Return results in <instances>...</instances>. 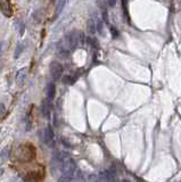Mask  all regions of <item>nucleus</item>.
<instances>
[{
    "label": "nucleus",
    "mask_w": 181,
    "mask_h": 182,
    "mask_svg": "<svg viewBox=\"0 0 181 182\" xmlns=\"http://www.w3.org/2000/svg\"><path fill=\"white\" fill-rule=\"evenodd\" d=\"M62 156H63V164H62V173H63L65 176H68V178L73 179L74 174H75V171H77V165H75V162L72 159L71 157H68V155L62 153Z\"/></svg>",
    "instance_id": "nucleus-1"
},
{
    "label": "nucleus",
    "mask_w": 181,
    "mask_h": 182,
    "mask_svg": "<svg viewBox=\"0 0 181 182\" xmlns=\"http://www.w3.org/2000/svg\"><path fill=\"white\" fill-rule=\"evenodd\" d=\"M180 182H181V181H180Z\"/></svg>",
    "instance_id": "nucleus-24"
},
{
    "label": "nucleus",
    "mask_w": 181,
    "mask_h": 182,
    "mask_svg": "<svg viewBox=\"0 0 181 182\" xmlns=\"http://www.w3.org/2000/svg\"><path fill=\"white\" fill-rule=\"evenodd\" d=\"M73 81H72V77L70 76V75H65V76H63V83L64 84H70L72 83Z\"/></svg>",
    "instance_id": "nucleus-17"
},
{
    "label": "nucleus",
    "mask_w": 181,
    "mask_h": 182,
    "mask_svg": "<svg viewBox=\"0 0 181 182\" xmlns=\"http://www.w3.org/2000/svg\"><path fill=\"white\" fill-rule=\"evenodd\" d=\"M56 96V87L54 83H49L47 85V98L49 102H51Z\"/></svg>",
    "instance_id": "nucleus-8"
},
{
    "label": "nucleus",
    "mask_w": 181,
    "mask_h": 182,
    "mask_svg": "<svg viewBox=\"0 0 181 182\" xmlns=\"http://www.w3.org/2000/svg\"><path fill=\"white\" fill-rule=\"evenodd\" d=\"M123 182H129V181H128V180H126V181H123Z\"/></svg>",
    "instance_id": "nucleus-23"
},
{
    "label": "nucleus",
    "mask_w": 181,
    "mask_h": 182,
    "mask_svg": "<svg viewBox=\"0 0 181 182\" xmlns=\"http://www.w3.org/2000/svg\"><path fill=\"white\" fill-rule=\"evenodd\" d=\"M97 31V28H96V23H95L94 20H89L87 22V32L88 34L90 35V37H94L95 33Z\"/></svg>",
    "instance_id": "nucleus-10"
},
{
    "label": "nucleus",
    "mask_w": 181,
    "mask_h": 182,
    "mask_svg": "<svg viewBox=\"0 0 181 182\" xmlns=\"http://www.w3.org/2000/svg\"><path fill=\"white\" fill-rule=\"evenodd\" d=\"M58 182H74V180L72 178H68V176L63 175V176H60L58 179Z\"/></svg>",
    "instance_id": "nucleus-16"
},
{
    "label": "nucleus",
    "mask_w": 181,
    "mask_h": 182,
    "mask_svg": "<svg viewBox=\"0 0 181 182\" xmlns=\"http://www.w3.org/2000/svg\"><path fill=\"white\" fill-rule=\"evenodd\" d=\"M43 140H45V142L47 144V146H49V147H52V146H54V131H52L50 125H47L45 128Z\"/></svg>",
    "instance_id": "nucleus-6"
},
{
    "label": "nucleus",
    "mask_w": 181,
    "mask_h": 182,
    "mask_svg": "<svg viewBox=\"0 0 181 182\" xmlns=\"http://www.w3.org/2000/svg\"><path fill=\"white\" fill-rule=\"evenodd\" d=\"M5 114H6V107L4 104H0V119L4 117Z\"/></svg>",
    "instance_id": "nucleus-18"
},
{
    "label": "nucleus",
    "mask_w": 181,
    "mask_h": 182,
    "mask_svg": "<svg viewBox=\"0 0 181 182\" xmlns=\"http://www.w3.org/2000/svg\"><path fill=\"white\" fill-rule=\"evenodd\" d=\"M8 156H9V147H5L4 149H2V151L0 153V159L1 161H6L8 158Z\"/></svg>",
    "instance_id": "nucleus-13"
},
{
    "label": "nucleus",
    "mask_w": 181,
    "mask_h": 182,
    "mask_svg": "<svg viewBox=\"0 0 181 182\" xmlns=\"http://www.w3.org/2000/svg\"><path fill=\"white\" fill-rule=\"evenodd\" d=\"M2 47H4V45H2V42H1V43H0V57L2 55Z\"/></svg>",
    "instance_id": "nucleus-21"
},
{
    "label": "nucleus",
    "mask_w": 181,
    "mask_h": 182,
    "mask_svg": "<svg viewBox=\"0 0 181 182\" xmlns=\"http://www.w3.org/2000/svg\"><path fill=\"white\" fill-rule=\"evenodd\" d=\"M28 67H23L21 70L18 71L17 74H16V82L18 84H23L26 80V76H28Z\"/></svg>",
    "instance_id": "nucleus-7"
},
{
    "label": "nucleus",
    "mask_w": 181,
    "mask_h": 182,
    "mask_svg": "<svg viewBox=\"0 0 181 182\" xmlns=\"http://www.w3.org/2000/svg\"><path fill=\"white\" fill-rule=\"evenodd\" d=\"M111 32H112L113 38H117V37H118V31L116 30V28H113V26H111Z\"/></svg>",
    "instance_id": "nucleus-19"
},
{
    "label": "nucleus",
    "mask_w": 181,
    "mask_h": 182,
    "mask_svg": "<svg viewBox=\"0 0 181 182\" xmlns=\"http://www.w3.org/2000/svg\"><path fill=\"white\" fill-rule=\"evenodd\" d=\"M106 5H107V1H106V0H97V6L100 8L101 11H107V7H106Z\"/></svg>",
    "instance_id": "nucleus-15"
},
{
    "label": "nucleus",
    "mask_w": 181,
    "mask_h": 182,
    "mask_svg": "<svg viewBox=\"0 0 181 182\" xmlns=\"http://www.w3.org/2000/svg\"><path fill=\"white\" fill-rule=\"evenodd\" d=\"M40 112H41V115L46 119H49L50 116V105H49L47 102H43L41 104V107H40Z\"/></svg>",
    "instance_id": "nucleus-9"
},
{
    "label": "nucleus",
    "mask_w": 181,
    "mask_h": 182,
    "mask_svg": "<svg viewBox=\"0 0 181 182\" xmlns=\"http://www.w3.org/2000/svg\"><path fill=\"white\" fill-rule=\"evenodd\" d=\"M2 173H4V170H2V168H0V176H1V174H2Z\"/></svg>",
    "instance_id": "nucleus-22"
},
{
    "label": "nucleus",
    "mask_w": 181,
    "mask_h": 182,
    "mask_svg": "<svg viewBox=\"0 0 181 182\" xmlns=\"http://www.w3.org/2000/svg\"><path fill=\"white\" fill-rule=\"evenodd\" d=\"M49 70H50V74H51V77L54 80H59L62 75H63V66L62 64L58 63V62H51L50 63V66H49Z\"/></svg>",
    "instance_id": "nucleus-3"
},
{
    "label": "nucleus",
    "mask_w": 181,
    "mask_h": 182,
    "mask_svg": "<svg viewBox=\"0 0 181 182\" xmlns=\"http://www.w3.org/2000/svg\"><path fill=\"white\" fill-rule=\"evenodd\" d=\"M122 7H123V15H124V17L128 18V22H129V13H128V0H122Z\"/></svg>",
    "instance_id": "nucleus-14"
},
{
    "label": "nucleus",
    "mask_w": 181,
    "mask_h": 182,
    "mask_svg": "<svg viewBox=\"0 0 181 182\" xmlns=\"http://www.w3.org/2000/svg\"><path fill=\"white\" fill-rule=\"evenodd\" d=\"M20 150H21V155H20V158H21L22 161H30L32 159L33 157V155H34V148L32 147L31 145L30 146H22L20 148Z\"/></svg>",
    "instance_id": "nucleus-4"
},
{
    "label": "nucleus",
    "mask_w": 181,
    "mask_h": 182,
    "mask_svg": "<svg viewBox=\"0 0 181 182\" xmlns=\"http://www.w3.org/2000/svg\"><path fill=\"white\" fill-rule=\"evenodd\" d=\"M95 23H96V28H97V32L100 35H104V24H103V21L98 17L97 14H95Z\"/></svg>",
    "instance_id": "nucleus-11"
},
{
    "label": "nucleus",
    "mask_w": 181,
    "mask_h": 182,
    "mask_svg": "<svg viewBox=\"0 0 181 182\" xmlns=\"http://www.w3.org/2000/svg\"><path fill=\"white\" fill-rule=\"evenodd\" d=\"M0 11L6 17L13 16V8H11V0H0Z\"/></svg>",
    "instance_id": "nucleus-5"
},
{
    "label": "nucleus",
    "mask_w": 181,
    "mask_h": 182,
    "mask_svg": "<svg viewBox=\"0 0 181 182\" xmlns=\"http://www.w3.org/2000/svg\"><path fill=\"white\" fill-rule=\"evenodd\" d=\"M106 1H107V5L109 7H114L115 5H116V1H117V0H106Z\"/></svg>",
    "instance_id": "nucleus-20"
},
{
    "label": "nucleus",
    "mask_w": 181,
    "mask_h": 182,
    "mask_svg": "<svg viewBox=\"0 0 181 182\" xmlns=\"http://www.w3.org/2000/svg\"><path fill=\"white\" fill-rule=\"evenodd\" d=\"M66 2H67V0H59L58 5H57V9H56V14L59 15L62 11H63L64 7L66 6Z\"/></svg>",
    "instance_id": "nucleus-12"
},
{
    "label": "nucleus",
    "mask_w": 181,
    "mask_h": 182,
    "mask_svg": "<svg viewBox=\"0 0 181 182\" xmlns=\"http://www.w3.org/2000/svg\"><path fill=\"white\" fill-rule=\"evenodd\" d=\"M79 43H80V33L77 31H71L64 37L63 46L67 50L75 49Z\"/></svg>",
    "instance_id": "nucleus-2"
}]
</instances>
